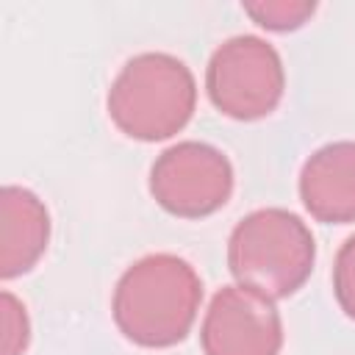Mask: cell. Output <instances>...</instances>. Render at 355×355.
<instances>
[{
	"instance_id": "1",
	"label": "cell",
	"mask_w": 355,
	"mask_h": 355,
	"mask_svg": "<svg viewBox=\"0 0 355 355\" xmlns=\"http://www.w3.org/2000/svg\"><path fill=\"white\" fill-rule=\"evenodd\" d=\"M200 300L202 283L194 266L172 252H153L122 272L111 313L128 341L161 349L189 336Z\"/></svg>"
},
{
	"instance_id": "2",
	"label": "cell",
	"mask_w": 355,
	"mask_h": 355,
	"mask_svg": "<svg viewBox=\"0 0 355 355\" xmlns=\"http://www.w3.org/2000/svg\"><path fill=\"white\" fill-rule=\"evenodd\" d=\"M197 105L191 69L169 53L133 55L108 89V116L130 139L161 141L186 128Z\"/></svg>"
},
{
	"instance_id": "3",
	"label": "cell",
	"mask_w": 355,
	"mask_h": 355,
	"mask_svg": "<svg viewBox=\"0 0 355 355\" xmlns=\"http://www.w3.org/2000/svg\"><path fill=\"white\" fill-rule=\"evenodd\" d=\"M316 244L308 225L286 208L247 214L227 239V266L239 286L269 300L294 294L313 269Z\"/></svg>"
},
{
	"instance_id": "4",
	"label": "cell",
	"mask_w": 355,
	"mask_h": 355,
	"mask_svg": "<svg viewBox=\"0 0 355 355\" xmlns=\"http://www.w3.org/2000/svg\"><path fill=\"white\" fill-rule=\"evenodd\" d=\"M205 89L216 111L230 119L252 122L272 114L286 89V72L277 50L261 36H230L222 42L205 69Z\"/></svg>"
},
{
	"instance_id": "5",
	"label": "cell",
	"mask_w": 355,
	"mask_h": 355,
	"mask_svg": "<svg viewBox=\"0 0 355 355\" xmlns=\"http://www.w3.org/2000/svg\"><path fill=\"white\" fill-rule=\"evenodd\" d=\"M150 194L172 216L202 219L233 194V166L222 150L205 141L166 147L150 169Z\"/></svg>"
},
{
	"instance_id": "6",
	"label": "cell",
	"mask_w": 355,
	"mask_h": 355,
	"mask_svg": "<svg viewBox=\"0 0 355 355\" xmlns=\"http://www.w3.org/2000/svg\"><path fill=\"white\" fill-rule=\"evenodd\" d=\"M205 355H277L283 322L275 302L247 286H222L202 319Z\"/></svg>"
},
{
	"instance_id": "7",
	"label": "cell",
	"mask_w": 355,
	"mask_h": 355,
	"mask_svg": "<svg viewBox=\"0 0 355 355\" xmlns=\"http://www.w3.org/2000/svg\"><path fill=\"white\" fill-rule=\"evenodd\" d=\"M300 200L319 222H355V141L324 144L302 164Z\"/></svg>"
},
{
	"instance_id": "8",
	"label": "cell",
	"mask_w": 355,
	"mask_h": 355,
	"mask_svg": "<svg viewBox=\"0 0 355 355\" xmlns=\"http://www.w3.org/2000/svg\"><path fill=\"white\" fill-rule=\"evenodd\" d=\"M50 241V214L44 202L22 186H3L0 194V275H25L44 255Z\"/></svg>"
},
{
	"instance_id": "9",
	"label": "cell",
	"mask_w": 355,
	"mask_h": 355,
	"mask_svg": "<svg viewBox=\"0 0 355 355\" xmlns=\"http://www.w3.org/2000/svg\"><path fill=\"white\" fill-rule=\"evenodd\" d=\"M244 11L266 31H294L316 11L313 0H255L244 3Z\"/></svg>"
},
{
	"instance_id": "10",
	"label": "cell",
	"mask_w": 355,
	"mask_h": 355,
	"mask_svg": "<svg viewBox=\"0 0 355 355\" xmlns=\"http://www.w3.org/2000/svg\"><path fill=\"white\" fill-rule=\"evenodd\" d=\"M0 324H3L0 355H22L31 338V324H28L25 305L11 291L0 294Z\"/></svg>"
},
{
	"instance_id": "11",
	"label": "cell",
	"mask_w": 355,
	"mask_h": 355,
	"mask_svg": "<svg viewBox=\"0 0 355 355\" xmlns=\"http://www.w3.org/2000/svg\"><path fill=\"white\" fill-rule=\"evenodd\" d=\"M333 294L341 305V311L355 319V236H349L338 252H336V263H333Z\"/></svg>"
}]
</instances>
